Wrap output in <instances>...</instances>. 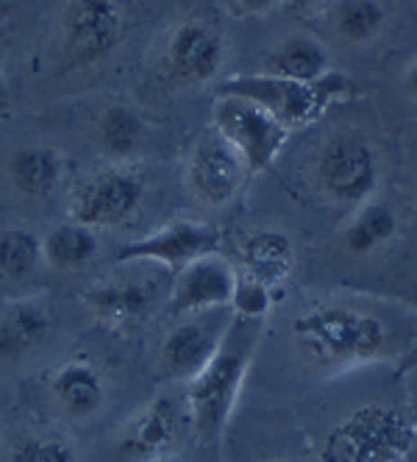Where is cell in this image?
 <instances>
[{
	"label": "cell",
	"instance_id": "23",
	"mask_svg": "<svg viewBox=\"0 0 417 462\" xmlns=\"http://www.w3.org/2000/svg\"><path fill=\"white\" fill-rule=\"evenodd\" d=\"M145 123L125 104H112L95 123V140L109 162H128L142 145Z\"/></svg>",
	"mask_w": 417,
	"mask_h": 462
},
{
	"label": "cell",
	"instance_id": "29",
	"mask_svg": "<svg viewBox=\"0 0 417 462\" xmlns=\"http://www.w3.org/2000/svg\"><path fill=\"white\" fill-rule=\"evenodd\" d=\"M326 4L329 0H284V6L298 17H312L320 9H326Z\"/></svg>",
	"mask_w": 417,
	"mask_h": 462
},
{
	"label": "cell",
	"instance_id": "6",
	"mask_svg": "<svg viewBox=\"0 0 417 462\" xmlns=\"http://www.w3.org/2000/svg\"><path fill=\"white\" fill-rule=\"evenodd\" d=\"M348 92H350V81L337 70H331L320 81H293L262 70V73L226 79L217 87V95H234L259 104L290 131L320 120L334 104L345 101Z\"/></svg>",
	"mask_w": 417,
	"mask_h": 462
},
{
	"label": "cell",
	"instance_id": "2",
	"mask_svg": "<svg viewBox=\"0 0 417 462\" xmlns=\"http://www.w3.org/2000/svg\"><path fill=\"white\" fill-rule=\"evenodd\" d=\"M265 320L234 315L229 332L206 365L186 382V415L189 429L204 443L220 440L234 415L245 376L250 371L253 354L259 348Z\"/></svg>",
	"mask_w": 417,
	"mask_h": 462
},
{
	"label": "cell",
	"instance_id": "32",
	"mask_svg": "<svg viewBox=\"0 0 417 462\" xmlns=\"http://www.w3.org/2000/svg\"><path fill=\"white\" fill-rule=\"evenodd\" d=\"M4 92H6V79H4V64H0V104H4Z\"/></svg>",
	"mask_w": 417,
	"mask_h": 462
},
{
	"label": "cell",
	"instance_id": "28",
	"mask_svg": "<svg viewBox=\"0 0 417 462\" xmlns=\"http://www.w3.org/2000/svg\"><path fill=\"white\" fill-rule=\"evenodd\" d=\"M226 4L237 17H262L284 6V0H226Z\"/></svg>",
	"mask_w": 417,
	"mask_h": 462
},
{
	"label": "cell",
	"instance_id": "10",
	"mask_svg": "<svg viewBox=\"0 0 417 462\" xmlns=\"http://www.w3.org/2000/svg\"><path fill=\"white\" fill-rule=\"evenodd\" d=\"M222 64H226V40L220 28L201 17H186L173 25L165 40L159 73L176 89H195L212 84Z\"/></svg>",
	"mask_w": 417,
	"mask_h": 462
},
{
	"label": "cell",
	"instance_id": "15",
	"mask_svg": "<svg viewBox=\"0 0 417 462\" xmlns=\"http://www.w3.org/2000/svg\"><path fill=\"white\" fill-rule=\"evenodd\" d=\"M237 287V268L222 254H209L192 259L189 265L176 271L168 310L181 315H195L209 310H231Z\"/></svg>",
	"mask_w": 417,
	"mask_h": 462
},
{
	"label": "cell",
	"instance_id": "19",
	"mask_svg": "<svg viewBox=\"0 0 417 462\" xmlns=\"http://www.w3.org/2000/svg\"><path fill=\"white\" fill-rule=\"evenodd\" d=\"M6 173L20 195L45 201L64 179V156L50 145H20L6 162Z\"/></svg>",
	"mask_w": 417,
	"mask_h": 462
},
{
	"label": "cell",
	"instance_id": "30",
	"mask_svg": "<svg viewBox=\"0 0 417 462\" xmlns=\"http://www.w3.org/2000/svg\"><path fill=\"white\" fill-rule=\"evenodd\" d=\"M403 89L414 97V101H417V59L409 64V68H406V73H403Z\"/></svg>",
	"mask_w": 417,
	"mask_h": 462
},
{
	"label": "cell",
	"instance_id": "27",
	"mask_svg": "<svg viewBox=\"0 0 417 462\" xmlns=\"http://www.w3.org/2000/svg\"><path fill=\"white\" fill-rule=\"evenodd\" d=\"M281 290H273L262 282H256L250 276L237 273V287H234V299H231V312L240 318H256L265 320L278 301Z\"/></svg>",
	"mask_w": 417,
	"mask_h": 462
},
{
	"label": "cell",
	"instance_id": "24",
	"mask_svg": "<svg viewBox=\"0 0 417 462\" xmlns=\"http://www.w3.org/2000/svg\"><path fill=\"white\" fill-rule=\"evenodd\" d=\"M42 262V237H37L31 228L9 226L0 231V279L4 282L31 279Z\"/></svg>",
	"mask_w": 417,
	"mask_h": 462
},
{
	"label": "cell",
	"instance_id": "26",
	"mask_svg": "<svg viewBox=\"0 0 417 462\" xmlns=\"http://www.w3.org/2000/svg\"><path fill=\"white\" fill-rule=\"evenodd\" d=\"M6 462H78V454L64 435L28 432L14 440Z\"/></svg>",
	"mask_w": 417,
	"mask_h": 462
},
{
	"label": "cell",
	"instance_id": "1",
	"mask_svg": "<svg viewBox=\"0 0 417 462\" xmlns=\"http://www.w3.org/2000/svg\"><path fill=\"white\" fill-rule=\"evenodd\" d=\"M290 335L304 362L334 374L387 362L398 354L393 323L365 304L314 301L293 318Z\"/></svg>",
	"mask_w": 417,
	"mask_h": 462
},
{
	"label": "cell",
	"instance_id": "8",
	"mask_svg": "<svg viewBox=\"0 0 417 462\" xmlns=\"http://www.w3.org/2000/svg\"><path fill=\"white\" fill-rule=\"evenodd\" d=\"M212 128L242 156L248 173H265L293 134L267 109L234 95H217Z\"/></svg>",
	"mask_w": 417,
	"mask_h": 462
},
{
	"label": "cell",
	"instance_id": "14",
	"mask_svg": "<svg viewBox=\"0 0 417 462\" xmlns=\"http://www.w3.org/2000/svg\"><path fill=\"white\" fill-rule=\"evenodd\" d=\"M220 248L222 235L214 226L201 220H173L145 237L125 243L114 262H153V265H162L176 273L192 259L220 254Z\"/></svg>",
	"mask_w": 417,
	"mask_h": 462
},
{
	"label": "cell",
	"instance_id": "22",
	"mask_svg": "<svg viewBox=\"0 0 417 462\" xmlns=\"http://www.w3.org/2000/svg\"><path fill=\"white\" fill-rule=\"evenodd\" d=\"M98 254V231L76 220L53 226L42 237V256L53 271H81Z\"/></svg>",
	"mask_w": 417,
	"mask_h": 462
},
{
	"label": "cell",
	"instance_id": "25",
	"mask_svg": "<svg viewBox=\"0 0 417 462\" xmlns=\"http://www.w3.org/2000/svg\"><path fill=\"white\" fill-rule=\"evenodd\" d=\"M384 23H387V14L378 0H340L331 12L337 37L348 45L373 42L381 34Z\"/></svg>",
	"mask_w": 417,
	"mask_h": 462
},
{
	"label": "cell",
	"instance_id": "17",
	"mask_svg": "<svg viewBox=\"0 0 417 462\" xmlns=\"http://www.w3.org/2000/svg\"><path fill=\"white\" fill-rule=\"evenodd\" d=\"M48 393L53 404L70 418H92L106 404V379L84 356L64 359L48 376Z\"/></svg>",
	"mask_w": 417,
	"mask_h": 462
},
{
	"label": "cell",
	"instance_id": "13",
	"mask_svg": "<svg viewBox=\"0 0 417 462\" xmlns=\"http://www.w3.org/2000/svg\"><path fill=\"white\" fill-rule=\"evenodd\" d=\"M186 426V404L173 395H156L122 423L117 454L128 462H159L178 448Z\"/></svg>",
	"mask_w": 417,
	"mask_h": 462
},
{
	"label": "cell",
	"instance_id": "5",
	"mask_svg": "<svg viewBox=\"0 0 417 462\" xmlns=\"http://www.w3.org/2000/svg\"><path fill=\"white\" fill-rule=\"evenodd\" d=\"M173 271L153 262H117V271L89 284L81 304L106 332L131 335L170 299Z\"/></svg>",
	"mask_w": 417,
	"mask_h": 462
},
{
	"label": "cell",
	"instance_id": "11",
	"mask_svg": "<svg viewBox=\"0 0 417 462\" xmlns=\"http://www.w3.org/2000/svg\"><path fill=\"white\" fill-rule=\"evenodd\" d=\"M61 48L81 68L106 61L122 42L125 12L120 0H64Z\"/></svg>",
	"mask_w": 417,
	"mask_h": 462
},
{
	"label": "cell",
	"instance_id": "18",
	"mask_svg": "<svg viewBox=\"0 0 417 462\" xmlns=\"http://www.w3.org/2000/svg\"><path fill=\"white\" fill-rule=\"evenodd\" d=\"M295 271V243L281 228H256L242 237L240 243V271L242 276H250L273 290H281V284Z\"/></svg>",
	"mask_w": 417,
	"mask_h": 462
},
{
	"label": "cell",
	"instance_id": "21",
	"mask_svg": "<svg viewBox=\"0 0 417 462\" xmlns=\"http://www.w3.org/2000/svg\"><path fill=\"white\" fill-rule=\"evenodd\" d=\"M398 237V215L393 207L381 201H367L359 209H354L348 226L342 228V245L348 254L370 256L381 248H387Z\"/></svg>",
	"mask_w": 417,
	"mask_h": 462
},
{
	"label": "cell",
	"instance_id": "4",
	"mask_svg": "<svg viewBox=\"0 0 417 462\" xmlns=\"http://www.w3.org/2000/svg\"><path fill=\"white\" fill-rule=\"evenodd\" d=\"M417 443V420L395 404H362L320 443V462H403Z\"/></svg>",
	"mask_w": 417,
	"mask_h": 462
},
{
	"label": "cell",
	"instance_id": "20",
	"mask_svg": "<svg viewBox=\"0 0 417 462\" xmlns=\"http://www.w3.org/2000/svg\"><path fill=\"white\" fill-rule=\"evenodd\" d=\"M265 73L293 81H320L331 73V56L314 37H290L267 53Z\"/></svg>",
	"mask_w": 417,
	"mask_h": 462
},
{
	"label": "cell",
	"instance_id": "16",
	"mask_svg": "<svg viewBox=\"0 0 417 462\" xmlns=\"http://www.w3.org/2000/svg\"><path fill=\"white\" fill-rule=\"evenodd\" d=\"M56 332V315L42 299H17L0 310V362H23Z\"/></svg>",
	"mask_w": 417,
	"mask_h": 462
},
{
	"label": "cell",
	"instance_id": "9",
	"mask_svg": "<svg viewBox=\"0 0 417 462\" xmlns=\"http://www.w3.org/2000/svg\"><path fill=\"white\" fill-rule=\"evenodd\" d=\"M248 179L242 156L222 140L214 128H206L192 140L184 156V187L195 204L222 209L237 201Z\"/></svg>",
	"mask_w": 417,
	"mask_h": 462
},
{
	"label": "cell",
	"instance_id": "12",
	"mask_svg": "<svg viewBox=\"0 0 417 462\" xmlns=\"http://www.w3.org/2000/svg\"><path fill=\"white\" fill-rule=\"evenodd\" d=\"M234 312L231 310H209L195 315H181L168 335L159 343V374L170 382H189L220 348L229 332Z\"/></svg>",
	"mask_w": 417,
	"mask_h": 462
},
{
	"label": "cell",
	"instance_id": "31",
	"mask_svg": "<svg viewBox=\"0 0 417 462\" xmlns=\"http://www.w3.org/2000/svg\"><path fill=\"white\" fill-rule=\"evenodd\" d=\"M401 362H403V368H417V337H414V343L409 346V351L401 356Z\"/></svg>",
	"mask_w": 417,
	"mask_h": 462
},
{
	"label": "cell",
	"instance_id": "7",
	"mask_svg": "<svg viewBox=\"0 0 417 462\" xmlns=\"http://www.w3.org/2000/svg\"><path fill=\"white\" fill-rule=\"evenodd\" d=\"M148 195V184L140 171L125 162H112L86 173L73 189L68 204V220L89 226L92 231H114L137 220Z\"/></svg>",
	"mask_w": 417,
	"mask_h": 462
},
{
	"label": "cell",
	"instance_id": "3",
	"mask_svg": "<svg viewBox=\"0 0 417 462\" xmlns=\"http://www.w3.org/2000/svg\"><path fill=\"white\" fill-rule=\"evenodd\" d=\"M381 156L370 137L354 128H337L320 140L309 159V181L331 207L359 209L381 187Z\"/></svg>",
	"mask_w": 417,
	"mask_h": 462
},
{
	"label": "cell",
	"instance_id": "33",
	"mask_svg": "<svg viewBox=\"0 0 417 462\" xmlns=\"http://www.w3.org/2000/svg\"><path fill=\"white\" fill-rule=\"evenodd\" d=\"M270 462H298V459H270Z\"/></svg>",
	"mask_w": 417,
	"mask_h": 462
}]
</instances>
